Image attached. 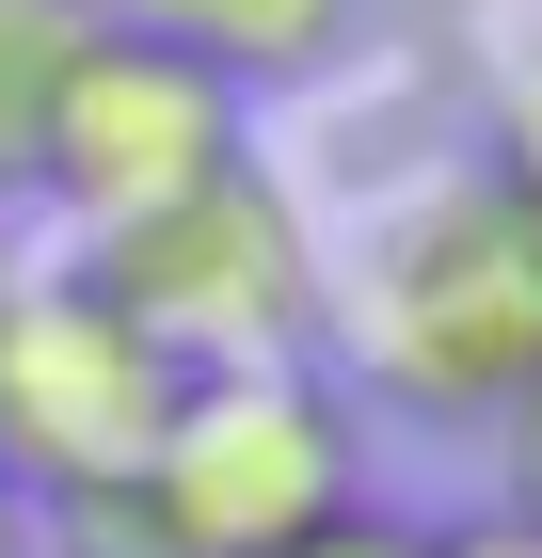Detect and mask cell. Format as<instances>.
<instances>
[{
  "label": "cell",
  "mask_w": 542,
  "mask_h": 558,
  "mask_svg": "<svg viewBox=\"0 0 542 558\" xmlns=\"http://www.w3.org/2000/svg\"><path fill=\"white\" fill-rule=\"evenodd\" d=\"M447 558H542V526H510V511H479V526H447Z\"/></svg>",
  "instance_id": "11"
},
{
  "label": "cell",
  "mask_w": 542,
  "mask_h": 558,
  "mask_svg": "<svg viewBox=\"0 0 542 558\" xmlns=\"http://www.w3.org/2000/svg\"><path fill=\"white\" fill-rule=\"evenodd\" d=\"M0 303H16V240H0Z\"/></svg>",
  "instance_id": "13"
},
{
  "label": "cell",
  "mask_w": 542,
  "mask_h": 558,
  "mask_svg": "<svg viewBox=\"0 0 542 558\" xmlns=\"http://www.w3.org/2000/svg\"><path fill=\"white\" fill-rule=\"evenodd\" d=\"M0 558H33V495H16V478H0Z\"/></svg>",
  "instance_id": "12"
},
{
  "label": "cell",
  "mask_w": 542,
  "mask_h": 558,
  "mask_svg": "<svg viewBox=\"0 0 542 558\" xmlns=\"http://www.w3.org/2000/svg\"><path fill=\"white\" fill-rule=\"evenodd\" d=\"M96 33H112V0H0V208L33 192L48 112H64V81H81Z\"/></svg>",
  "instance_id": "7"
},
{
  "label": "cell",
  "mask_w": 542,
  "mask_h": 558,
  "mask_svg": "<svg viewBox=\"0 0 542 558\" xmlns=\"http://www.w3.org/2000/svg\"><path fill=\"white\" fill-rule=\"evenodd\" d=\"M255 160V129H240V96L208 81V64H176L160 33H96L81 48V81H64V112H48V160H33V192L81 240H128V223H160V208H192L208 175H240Z\"/></svg>",
  "instance_id": "5"
},
{
  "label": "cell",
  "mask_w": 542,
  "mask_h": 558,
  "mask_svg": "<svg viewBox=\"0 0 542 558\" xmlns=\"http://www.w3.org/2000/svg\"><path fill=\"white\" fill-rule=\"evenodd\" d=\"M112 16H128V33H160L176 64H208L224 96H255V81H320L368 0H112Z\"/></svg>",
  "instance_id": "6"
},
{
  "label": "cell",
  "mask_w": 542,
  "mask_h": 558,
  "mask_svg": "<svg viewBox=\"0 0 542 558\" xmlns=\"http://www.w3.org/2000/svg\"><path fill=\"white\" fill-rule=\"evenodd\" d=\"M495 511H510V526H542V384L495 415Z\"/></svg>",
  "instance_id": "10"
},
{
  "label": "cell",
  "mask_w": 542,
  "mask_h": 558,
  "mask_svg": "<svg viewBox=\"0 0 542 558\" xmlns=\"http://www.w3.org/2000/svg\"><path fill=\"white\" fill-rule=\"evenodd\" d=\"M144 495H160L176 558H272L320 511H351V399L320 367H224V384H176L160 447H144Z\"/></svg>",
  "instance_id": "3"
},
{
  "label": "cell",
  "mask_w": 542,
  "mask_h": 558,
  "mask_svg": "<svg viewBox=\"0 0 542 558\" xmlns=\"http://www.w3.org/2000/svg\"><path fill=\"white\" fill-rule=\"evenodd\" d=\"M272 558H447V526H415V511H368V495H351V511H320L303 543H272Z\"/></svg>",
  "instance_id": "9"
},
{
  "label": "cell",
  "mask_w": 542,
  "mask_h": 558,
  "mask_svg": "<svg viewBox=\"0 0 542 558\" xmlns=\"http://www.w3.org/2000/svg\"><path fill=\"white\" fill-rule=\"evenodd\" d=\"M160 415H176L160 351L128 336L81 271H16V303H0V478L33 511L48 495H96V478H144Z\"/></svg>",
  "instance_id": "4"
},
{
  "label": "cell",
  "mask_w": 542,
  "mask_h": 558,
  "mask_svg": "<svg viewBox=\"0 0 542 558\" xmlns=\"http://www.w3.org/2000/svg\"><path fill=\"white\" fill-rule=\"evenodd\" d=\"M320 336H351V367H368L399 415L495 430L510 399L542 384V208L495 160L399 175V192L351 223V256H335Z\"/></svg>",
  "instance_id": "1"
},
{
  "label": "cell",
  "mask_w": 542,
  "mask_h": 558,
  "mask_svg": "<svg viewBox=\"0 0 542 558\" xmlns=\"http://www.w3.org/2000/svg\"><path fill=\"white\" fill-rule=\"evenodd\" d=\"M479 160H495L510 192L542 208V16L510 33V64H495V144H479Z\"/></svg>",
  "instance_id": "8"
},
{
  "label": "cell",
  "mask_w": 542,
  "mask_h": 558,
  "mask_svg": "<svg viewBox=\"0 0 542 558\" xmlns=\"http://www.w3.org/2000/svg\"><path fill=\"white\" fill-rule=\"evenodd\" d=\"M81 288L160 351L176 384H224V367H320L335 256H320V223H303L288 175L240 160V175H208L192 208L128 223V240H81Z\"/></svg>",
  "instance_id": "2"
}]
</instances>
